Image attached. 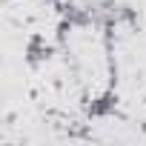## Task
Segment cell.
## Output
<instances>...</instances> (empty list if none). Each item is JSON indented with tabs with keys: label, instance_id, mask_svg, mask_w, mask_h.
<instances>
[]
</instances>
